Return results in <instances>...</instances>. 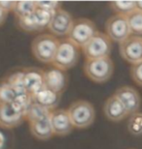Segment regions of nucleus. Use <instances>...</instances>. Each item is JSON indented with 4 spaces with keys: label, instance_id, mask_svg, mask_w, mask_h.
Listing matches in <instances>:
<instances>
[{
    "label": "nucleus",
    "instance_id": "2eb2a0df",
    "mask_svg": "<svg viewBox=\"0 0 142 149\" xmlns=\"http://www.w3.org/2000/svg\"><path fill=\"white\" fill-rule=\"evenodd\" d=\"M103 113L105 117L112 122H120L129 115L125 106L114 94L105 102Z\"/></svg>",
    "mask_w": 142,
    "mask_h": 149
},
{
    "label": "nucleus",
    "instance_id": "dca6fc26",
    "mask_svg": "<svg viewBox=\"0 0 142 149\" xmlns=\"http://www.w3.org/2000/svg\"><path fill=\"white\" fill-rule=\"evenodd\" d=\"M32 98H33L34 102L47 109L48 111H52L60 103L61 94H58L48 88L44 87L42 90H40L38 93L33 95Z\"/></svg>",
    "mask_w": 142,
    "mask_h": 149
},
{
    "label": "nucleus",
    "instance_id": "7ed1b4c3",
    "mask_svg": "<svg viewBox=\"0 0 142 149\" xmlns=\"http://www.w3.org/2000/svg\"><path fill=\"white\" fill-rule=\"evenodd\" d=\"M84 74L90 80L97 83H103L110 79L114 72V64L110 57L93 59H85L83 65Z\"/></svg>",
    "mask_w": 142,
    "mask_h": 149
},
{
    "label": "nucleus",
    "instance_id": "4468645a",
    "mask_svg": "<svg viewBox=\"0 0 142 149\" xmlns=\"http://www.w3.org/2000/svg\"><path fill=\"white\" fill-rule=\"evenodd\" d=\"M24 86L31 96L42 90L45 85V71L40 68H26L23 70Z\"/></svg>",
    "mask_w": 142,
    "mask_h": 149
},
{
    "label": "nucleus",
    "instance_id": "c756f323",
    "mask_svg": "<svg viewBox=\"0 0 142 149\" xmlns=\"http://www.w3.org/2000/svg\"><path fill=\"white\" fill-rule=\"evenodd\" d=\"M8 17V12H6L1 6H0V26H2L4 24V22H6Z\"/></svg>",
    "mask_w": 142,
    "mask_h": 149
},
{
    "label": "nucleus",
    "instance_id": "2f4dec72",
    "mask_svg": "<svg viewBox=\"0 0 142 149\" xmlns=\"http://www.w3.org/2000/svg\"><path fill=\"white\" fill-rule=\"evenodd\" d=\"M136 8L138 11L142 12V1H136Z\"/></svg>",
    "mask_w": 142,
    "mask_h": 149
},
{
    "label": "nucleus",
    "instance_id": "b1692460",
    "mask_svg": "<svg viewBox=\"0 0 142 149\" xmlns=\"http://www.w3.org/2000/svg\"><path fill=\"white\" fill-rule=\"evenodd\" d=\"M128 131L134 136H142V112L138 111L130 116Z\"/></svg>",
    "mask_w": 142,
    "mask_h": 149
},
{
    "label": "nucleus",
    "instance_id": "4be33fe9",
    "mask_svg": "<svg viewBox=\"0 0 142 149\" xmlns=\"http://www.w3.org/2000/svg\"><path fill=\"white\" fill-rule=\"evenodd\" d=\"M17 96L16 91L6 79L0 80V105L12 104Z\"/></svg>",
    "mask_w": 142,
    "mask_h": 149
},
{
    "label": "nucleus",
    "instance_id": "7c9ffc66",
    "mask_svg": "<svg viewBox=\"0 0 142 149\" xmlns=\"http://www.w3.org/2000/svg\"><path fill=\"white\" fill-rule=\"evenodd\" d=\"M5 145V136L0 132V149H2Z\"/></svg>",
    "mask_w": 142,
    "mask_h": 149
},
{
    "label": "nucleus",
    "instance_id": "423d86ee",
    "mask_svg": "<svg viewBox=\"0 0 142 149\" xmlns=\"http://www.w3.org/2000/svg\"><path fill=\"white\" fill-rule=\"evenodd\" d=\"M98 30L94 22L89 19L80 17L75 19L67 38L79 49H82L95 36Z\"/></svg>",
    "mask_w": 142,
    "mask_h": 149
},
{
    "label": "nucleus",
    "instance_id": "39448f33",
    "mask_svg": "<svg viewBox=\"0 0 142 149\" xmlns=\"http://www.w3.org/2000/svg\"><path fill=\"white\" fill-rule=\"evenodd\" d=\"M81 49L87 60L109 57L112 52V41L105 33L98 31Z\"/></svg>",
    "mask_w": 142,
    "mask_h": 149
},
{
    "label": "nucleus",
    "instance_id": "a211bd4d",
    "mask_svg": "<svg viewBox=\"0 0 142 149\" xmlns=\"http://www.w3.org/2000/svg\"><path fill=\"white\" fill-rule=\"evenodd\" d=\"M50 112L51 111H48L47 109L44 108V107L33 101L25 112V120H27L29 123L42 120V119L49 116Z\"/></svg>",
    "mask_w": 142,
    "mask_h": 149
},
{
    "label": "nucleus",
    "instance_id": "cd10ccee",
    "mask_svg": "<svg viewBox=\"0 0 142 149\" xmlns=\"http://www.w3.org/2000/svg\"><path fill=\"white\" fill-rule=\"evenodd\" d=\"M37 7L44 9V10L56 12L59 9H61L62 3L60 1H36Z\"/></svg>",
    "mask_w": 142,
    "mask_h": 149
},
{
    "label": "nucleus",
    "instance_id": "ddd939ff",
    "mask_svg": "<svg viewBox=\"0 0 142 149\" xmlns=\"http://www.w3.org/2000/svg\"><path fill=\"white\" fill-rule=\"evenodd\" d=\"M45 85L46 88L62 94L68 85V76L65 71L58 68H50L45 71Z\"/></svg>",
    "mask_w": 142,
    "mask_h": 149
},
{
    "label": "nucleus",
    "instance_id": "393cba45",
    "mask_svg": "<svg viewBox=\"0 0 142 149\" xmlns=\"http://www.w3.org/2000/svg\"><path fill=\"white\" fill-rule=\"evenodd\" d=\"M128 20L132 34L142 36V12L134 11L128 17Z\"/></svg>",
    "mask_w": 142,
    "mask_h": 149
},
{
    "label": "nucleus",
    "instance_id": "f257e3e1",
    "mask_svg": "<svg viewBox=\"0 0 142 149\" xmlns=\"http://www.w3.org/2000/svg\"><path fill=\"white\" fill-rule=\"evenodd\" d=\"M59 43L60 40L50 33L37 35L31 43L32 54L35 59L42 63H52L58 49Z\"/></svg>",
    "mask_w": 142,
    "mask_h": 149
},
{
    "label": "nucleus",
    "instance_id": "9b49d317",
    "mask_svg": "<svg viewBox=\"0 0 142 149\" xmlns=\"http://www.w3.org/2000/svg\"><path fill=\"white\" fill-rule=\"evenodd\" d=\"M114 95L125 106L129 115L138 112L141 106V97L135 88L132 86H122L117 89Z\"/></svg>",
    "mask_w": 142,
    "mask_h": 149
},
{
    "label": "nucleus",
    "instance_id": "412c9836",
    "mask_svg": "<svg viewBox=\"0 0 142 149\" xmlns=\"http://www.w3.org/2000/svg\"><path fill=\"white\" fill-rule=\"evenodd\" d=\"M54 13L55 12L46 11V10H44V9L37 7L36 11L34 12V17H35V19H36L38 28H39V32H42L46 28L48 29V26L50 24V22H51Z\"/></svg>",
    "mask_w": 142,
    "mask_h": 149
},
{
    "label": "nucleus",
    "instance_id": "6ab92c4d",
    "mask_svg": "<svg viewBox=\"0 0 142 149\" xmlns=\"http://www.w3.org/2000/svg\"><path fill=\"white\" fill-rule=\"evenodd\" d=\"M109 7L115 15H121L125 17H129L137 10L136 1H110Z\"/></svg>",
    "mask_w": 142,
    "mask_h": 149
},
{
    "label": "nucleus",
    "instance_id": "1a4fd4ad",
    "mask_svg": "<svg viewBox=\"0 0 142 149\" xmlns=\"http://www.w3.org/2000/svg\"><path fill=\"white\" fill-rule=\"evenodd\" d=\"M73 19L69 12L64 9H59L53 15V17L48 26L50 34L55 37H65L69 35L73 24Z\"/></svg>",
    "mask_w": 142,
    "mask_h": 149
},
{
    "label": "nucleus",
    "instance_id": "6e6552de",
    "mask_svg": "<svg viewBox=\"0 0 142 149\" xmlns=\"http://www.w3.org/2000/svg\"><path fill=\"white\" fill-rule=\"evenodd\" d=\"M119 52L124 60L134 65L142 61V36L132 34L119 44Z\"/></svg>",
    "mask_w": 142,
    "mask_h": 149
},
{
    "label": "nucleus",
    "instance_id": "aec40b11",
    "mask_svg": "<svg viewBox=\"0 0 142 149\" xmlns=\"http://www.w3.org/2000/svg\"><path fill=\"white\" fill-rule=\"evenodd\" d=\"M37 9L36 1H16L14 8V14L17 19L27 17L32 15Z\"/></svg>",
    "mask_w": 142,
    "mask_h": 149
},
{
    "label": "nucleus",
    "instance_id": "c85d7f7f",
    "mask_svg": "<svg viewBox=\"0 0 142 149\" xmlns=\"http://www.w3.org/2000/svg\"><path fill=\"white\" fill-rule=\"evenodd\" d=\"M16 1H0V6L4 9L6 12H13Z\"/></svg>",
    "mask_w": 142,
    "mask_h": 149
},
{
    "label": "nucleus",
    "instance_id": "20e7f679",
    "mask_svg": "<svg viewBox=\"0 0 142 149\" xmlns=\"http://www.w3.org/2000/svg\"><path fill=\"white\" fill-rule=\"evenodd\" d=\"M68 112L73 127L78 129L90 127L96 118V111L93 105L85 100H78L72 103L68 109Z\"/></svg>",
    "mask_w": 142,
    "mask_h": 149
},
{
    "label": "nucleus",
    "instance_id": "f3484780",
    "mask_svg": "<svg viewBox=\"0 0 142 149\" xmlns=\"http://www.w3.org/2000/svg\"><path fill=\"white\" fill-rule=\"evenodd\" d=\"M29 129L34 138L40 141H47L54 136L51 124H50L49 116L39 121L29 123Z\"/></svg>",
    "mask_w": 142,
    "mask_h": 149
},
{
    "label": "nucleus",
    "instance_id": "5701e85b",
    "mask_svg": "<svg viewBox=\"0 0 142 149\" xmlns=\"http://www.w3.org/2000/svg\"><path fill=\"white\" fill-rule=\"evenodd\" d=\"M6 80L10 83L12 87L14 88V90L16 91L17 95L25 93L26 89L24 86V74H23V70L19 71V72L13 73L9 76Z\"/></svg>",
    "mask_w": 142,
    "mask_h": 149
},
{
    "label": "nucleus",
    "instance_id": "0eeeda50",
    "mask_svg": "<svg viewBox=\"0 0 142 149\" xmlns=\"http://www.w3.org/2000/svg\"><path fill=\"white\" fill-rule=\"evenodd\" d=\"M105 34L112 42L121 44L132 35L128 17L113 15L105 22Z\"/></svg>",
    "mask_w": 142,
    "mask_h": 149
},
{
    "label": "nucleus",
    "instance_id": "f03ea898",
    "mask_svg": "<svg viewBox=\"0 0 142 149\" xmlns=\"http://www.w3.org/2000/svg\"><path fill=\"white\" fill-rule=\"evenodd\" d=\"M79 47L76 46L68 38L60 40L52 65L62 71H68L75 67L79 60Z\"/></svg>",
    "mask_w": 142,
    "mask_h": 149
},
{
    "label": "nucleus",
    "instance_id": "a878e982",
    "mask_svg": "<svg viewBox=\"0 0 142 149\" xmlns=\"http://www.w3.org/2000/svg\"><path fill=\"white\" fill-rule=\"evenodd\" d=\"M17 19V25L21 30L25 32H39L36 19L34 17V13L27 17H19Z\"/></svg>",
    "mask_w": 142,
    "mask_h": 149
},
{
    "label": "nucleus",
    "instance_id": "bb28decb",
    "mask_svg": "<svg viewBox=\"0 0 142 149\" xmlns=\"http://www.w3.org/2000/svg\"><path fill=\"white\" fill-rule=\"evenodd\" d=\"M131 77L132 80L142 87V61L139 63L132 65L131 67Z\"/></svg>",
    "mask_w": 142,
    "mask_h": 149
},
{
    "label": "nucleus",
    "instance_id": "f8f14e48",
    "mask_svg": "<svg viewBox=\"0 0 142 149\" xmlns=\"http://www.w3.org/2000/svg\"><path fill=\"white\" fill-rule=\"evenodd\" d=\"M25 120L24 113L19 111L13 104L0 105V127L3 129H14Z\"/></svg>",
    "mask_w": 142,
    "mask_h": 149
},
{
    "label": "nucleus",
    "instance_id": "9d476101",
    "mask_svg": "<svg viewBox=\"0 0 142 149\" xmlns=\"http://www.w3.org/2000/svg\"><path fill=\"white\" fill-rule=\"evenodd\" d=\"M49 119L55 136H68L72 133V131L75 128L72 120H71L68 109H54L50 112Z\"/></svg>",
    "mask_w": 142,
    "mask_h": 149
}]
</instances>
